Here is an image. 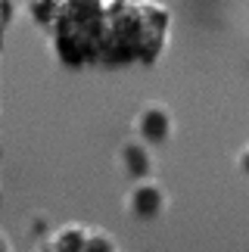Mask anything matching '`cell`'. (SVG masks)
I'll return each instance as SVG.
<instances>
[{"label":"cell","instance_id":"7","mask_svg":"<svg viewBox=\"0 0 249 252\" xmlns=\"http://www.w3.org/2000/svg\"><path fill=\"white\" fill-rule=\"evenodd\" d=\"M237 168H240V174L249 181V143H243V150L237 153Z\"/></svg>","mask_w":249,"mask_h":252},{"label":"cell","instance_id":"8","mask_svg":"<svg viewBox=\"0 0 249 252\" xmlns=\"http://www.w3.org/2000/svg\"><path fill=\"white\" fill-rule=\"evenodd\" d=\"M0 252H13V246H9V237L0 230Z\"/></svg>","mask_w":249,"mask_h":252},{"label":"cell","instance_id":"3","mask_svg":"<svg viewBox=\"0 0 249 252\" xmlns=\"http://www.w3.org/2000/svg\"><path fill=\"white\" fill-rule=\"evenodd\" d=\"M134 137L143 140L147 147H165V143L175 137V115L165 103H143L137 112H134L131 122Z\"/></svg>","mask_w":249,"mask_h":252},{"label":"cell","instance_id":"9","mask_svg":"<svg viewBox=\"0 0 249 252\" xmlns=\"http://www.w3.org/2000/svg\"><path fill=\"white\" fill-rule=\"evenodd\" d=\"M0 53H3V28H0Z\"/></svg>","mask_w":249,"mask_h":252},{"label":"cell","instance_id":"5","mask_svg":"<svg viewBox=\"0 0 249 252\" xmlns=\"http://www.w3.org/2000/svg\"><path fill=\"white\" fill-rule=\"evenodd\" d=\"M116 162H119L122 174H128L131 181L153 178V171H156V156H153V147H147V143L137 140V137H128V140L119 143Z\"/></svg>","mask_w":249,"mask_h":252},{"label":"cell","instance_id":"1","mask_svg":"<svg viewBox=\"0 0 249 252\" xmlns=\"http://www.w3.org/2000/svg\"><path fill=\"white\" fill-rule=\"evenodd\" d=\"M171 9L159 0H60L47 44L62 69L156 65L171 41Z\"/></svg>","mask_w":249,"mask_h":252},{"label":"cell","instance_id":"4","mask_svg":"<svg viewBox=\"0 0 249 252\" xmlns=\"http://www.w3.org/2000/svg\"><path fill=\"white\" fill-rule=\"evenodd\" d=\"M168 209V190L156 178H140L124 193V212L137 221H153Z\"/></svg>","mask_w":249,"mask_h":252},{"label":"cell","instance_id":"2","mask_svg":"<svg viewBox=\"0 0 249 252\" xmlns=\"http://www.w3.org/2000/svg\"><path fill=\"white\" fill-rule=\"evenodd\" d=\"M34 252H122L119 240L106 227L65 221V224L47 230V237L37 243Z\"/></svg>","mask_w":249,"mask_h":252},{"label":"cell","instance_id":"6","mask_svg":"<svg viewBox=\"0 0 249 252\" xmlns=\"http://www.w3.org/2000/svg\"><path fill=\"white\" fill-rule=\"evenodd\" d=\"M56 3H60V0H25V13L37 28H47L53 13H56Z\"/></svg>","mask_w":249,"mask_h":252},{"label":"cell","instance_id":"10","mask_svg":"<svg viewBox=\"0 0 249 252\" xmlns=\"http://www.w3.org/2000/svg\"><path fill=\"white\" fill-rule=\"evenodd\" d=\"M0 196H3V190H0Z\"/></svg>","mask_w":249,"mask_h":252}]
</instances>
